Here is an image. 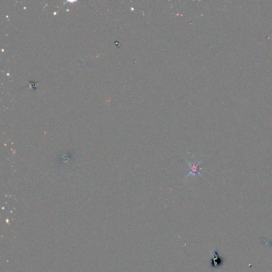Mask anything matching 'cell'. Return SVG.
I'll return each mask as SVG.
<instances>
[{
  "mask_svg": "<svg viewBox=\"0 0 272 272\" xmlns=\"http://www.w3.org/2000/svg\"><path fill=\"white\" fill-rule=\"evenodd\" d=\"M211 261H212L211 262V266L213 268H218L223 264V259L219 255V254L218 253V251L216 250H214L212 251V257L211 259Z\"/></svg>",
  "mask_w": 272,
  "mask_h": 272,
  "instance_id": "cell-2",
  "label": "cell"
},
{
  "mask_svg": "<svg viewBox=\"0 0 272 272\" xmlns=\"http://www.w3.org/2000/svg\"><path fill=\"white\" fill-rule=\"evenodd\" d=\"M187 177L188 176H201V161L189 162L187 161Z\"/></svg>",
  "mask_w": 272,
  "mask_h": 272,
  "instance_id": "cell-1",
  "label": "cell"
}]
</instances>
